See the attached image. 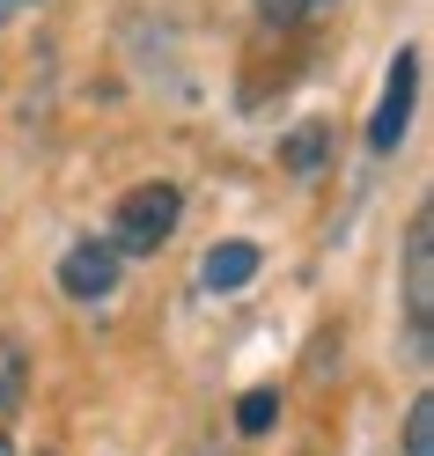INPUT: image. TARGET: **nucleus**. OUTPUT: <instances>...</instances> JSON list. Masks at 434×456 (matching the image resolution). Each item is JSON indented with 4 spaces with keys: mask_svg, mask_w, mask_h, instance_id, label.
I'll use <instances>...</instances> for the list:
<instances>
[{
    "mask_svg": "<svg viewBox=\"0 0 434 456\" xmlns=\"http://www.w3.org/2000/svg\"><path fill=\"white\" fill-rule=\"evenodd\" d=\"M177 221H184V191L148 177V184H133L119 207H111V236L103 243L119 250V258H155V250L177 236Z\"/></svg>",
    "mask_w": 434,
    "mask_h": 456,
    "instance_id": "obj_1",
    "label": "nucleus"
},
{
    "mask_svg": "<svg viewBox=\"0 0 434 456\" xmlns=\"http://www.w3.org/2000/svg\"><path fill=\"white\" fill-rule=\"evenodd\" d=\"M405 338H413V361L434 354V221L413 214L405 228Z\"/></svg>",
    "mask_w": 434,
    "mask_h": 456,
    "instance_id": "obj_2",
    "label": "nucleus"
},
{
    "mask_svg": "<svg viewBox=\"0 0 434 456\" xmlns=\"http://www.w3.org/2000/svg\"><path fill=\"white\" fill-rule=\"evenodd\" d=\"M413 96H420V52L397 45V60L383 74V103H375V118H368V155H390L405 140V126H413Z\"/></svg>",
    "mask_w": 434,
    "mask_h": 456,
    "instance_id": "obj_3",
    "label": "nucleus"
},
{
    "mask_svg": "<svg viewBox=\"0 0 434 456\" xmlns=\"http://www.w3.org/2000/svg\"><path fill=\"white\" fill-rule=\"evenodd\" d=\"M119 273H126V258L103 236H89V243H74L60 258V295L67 302H111L119 295Z\"/></svg>",
    "mask_w": 434,
    "mask_h": 456,
    "instance_id": "obj_4",
    "label": "nucleus"
},
{
    "mask_svg": "<svg viewBox=\"0 0 434 456\" xmlns=\"http://www.w3.org/2000/svg\"><path fill=\"white\" fill-rule=\"evenodd\" d=\"M258 265H266L258 243H214L207 258H199V288H207V295H236V288L258 280Z\"/></svg>",
    "mask_w": 434,
    "mask_h": 456,
    "instance_id": "obj_5",
    "label": "nucleus"
},
{
    "mask_svg": "<svg viewBox=\"0 0 434 456\" xmlns=\"http://www.w3.org/2000/svg\"><path fill=\"white\" fill-rule=\"evenodd\" d=\"M324 155H332V126H295V133L280 140V162L295 169V177H316Z\"/></svg>",
    "mask_w": 434,
    "mask_h": 456,
    "instance_id": "obj_6",
    "label": "nucleus"
},
{
    "mask_svg": "<svg viewBox=\"0 0 434 456\" xmlns=\"http://www.w3.org/2000/svg\"><path fill=\"white\" fill-rule=\"evenodd\" d=\"M22 397H30V361H22V346L0 331V427L22 412Z\"/></svg>",
    "mask_w": 434,
    "mask_h": 456,
    "instance_id": "obj_7",
    "label": "nucleus"
},
{
    "mask_svg": "<svg viewBox=\"0 0 434 456\" xmlns=\"http://www.w3.org/2000/svg\"><path fill=\"white\" fill-rule=\"evenodd\" d=\"M405 456H434V390H420L405 412Z\"/></svg>",
    "mask_w": 434,
    "mask_h": 456,
    "instance_id": "obj_8",
    "label": "nucleus"
},
{
    "mask_svg": "<svg viewBox=\"0 0 434 456\" xmlns=\"http://www.w3.org/2000/svg\"><path fill=\"white\" fill-rule=\"evenodd\" d=\"M273 412H280V397H273V390H250L243 405H236V427H243V435H266Z\"/></svg>",
    "mask_w": 434,
    "mask_h": 456,
    "instance_id": "obj_9",
    "label": "nucleus"
},
{
    "mask_svg": "<svg viewBox=\"0 0 434 456\" xmlns=\"http://www.w3.org/2000/svg\"><path fill=\"white\" fill-rule=\"evenodd\" d=\"M258 15H266L273 30H287V22H302V15H316V0H258Z\"/></svg>",
    "mask_w": 434,
    "mask_h": 456,
    "instance_id": "obj_10",
    "label": "nucleus"
},
{
    "mask_svg": "<svg viewBox=\"0 0 434 456\" xmlns=\"http://www.w3.org/2000/svg\"><path fill=\"white\" fill-rule=\"evenodd\" d=\"M15 8H22V0H0V30H8V15H15Z\"/></svg>",
    "mask_w": 434,
    "mask_h": 456,
    "instance_id": "obj_11",
    "label": "nucleus"
},
{
    "mask_svg": "<svg viewBox=\"0 0 434 456\" xmlns=\"http://www.w3.org/2000/svg\"><path fill=\"white\" fill-rule=\"evenodd\" d=\"M0 456H15V449H8V435H0Z\"/></svg>",
    "mask_w": 434,
    "mask_h": 456,
    "instance_id": "obj_12",
    "label": "nucleus"
},
{
    "mask_svg": "<svg viewBox=\"0 0 434 456\" xmlns=\"http://www.w3.org/2000/svg\"><path fill=\"white\" fill-rule=\"evenodd\" d=\"M199 456H214V449H199Z\"/></svg>",
    "mask_w": 434,
    "mask_h": 456,
    "instance_id": "obj_13",
    "label": "nucleus"
},
{
    "mask_svg": "<svg viewBox=\"0 0 434 456\" xmlns=\"http://www.w3.org/2000/svg\"><path fill=\"white\" fill-rule=\"evenodd\" d=\"M316 8H324V0H316Z\"/></svg>",
    "mask_w": 434,
    "mask_h": 456,
    "instance_id": "obj_14",
    "label": "nucleus"
}]
</instances>
